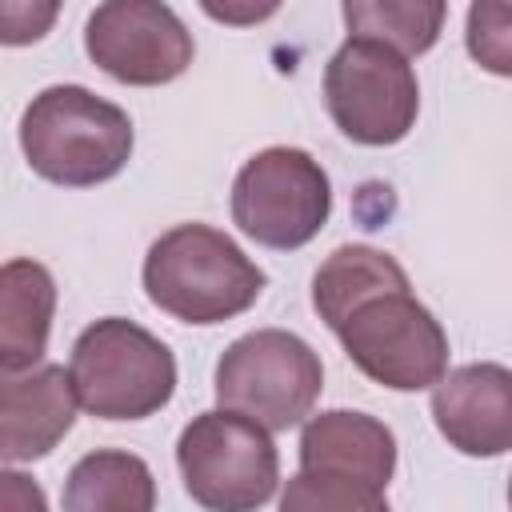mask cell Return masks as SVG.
I'll return each instance as SVG.
<instances>
[{"label":"cell","mask_w":512,"mask_h":512,"mask_svg":"<svg viewBox=\"0 0 512 512\" xmlns=\"http://www.w3.org/2000/svg\"><path fill=\"white\" fill-rule=\"evenodd\" d=\"M312 308L348 360L392 392H424L448 372V336L380 248L344 244L312 276Z\"/></svg>","instance_id":"obj_1"},{"label":"cell","mask_w":512,"mask_h":512,"mask_svg":"<svg viewBox=\"0 0 512 512\" xmlns=\"http://www.w3.org/2000/svg\"><path fill=\"white\" fill-rule=\"evenodd\" d=\"M396 436L384 420L328 408L300 428V472L280 492L284 512H384Z\"/></svg>","instance_id":"obj_2"},{"label":"cell","mask_w":512,"mask_h":512,"mask_svg":"<svg viewBox=\"0 0 512 512\" xmlns=\"http://www.w3.org/2000/svg\"><path fill=\"white\" fill-rule=\"evenodd\" d=\"M132 120L84 84H52L20 116V148L36 176L64 188H96L132 160Z\"/></svg>","instance_id":"obj_3"},{"label":"cell","mask_w":512,"mask_h":512,"mask_svg":"<svg viewBox=\"0 0 512 512\" xmlns=\"http://www.w3.org/2000/svg\"><path fill=\"white\" fill-rule=\"evenodd\" d=\"M148 300L180 324H224L248 312L268 276L220 228L176 224L144 256Z\"/></svg>","instance_id":"obj_4"},{"label":"cell","mask_w":512,"mask_h":512,"mask_svg":"<svg viewBox=\"0 0 512 512\" xmlns=\"http://www.w3.org/2000/svg\"><path fill=\"white\" fill-rule=\"evenodd\" d=\"M80 408L96 420H148L176 392L172 348L124 316L88 324L68 360Z\"/></svg>","instance_id":"obj_5"},{"label":"cell","mask_w":512,"mask_h":512,"mask_svg":"<svg viewBox=\"0 0 512 512\" xmlns=\"http://www.w3.org/2000/svg\"><path fill=\"white\" fill-rule=\"evenodd\" d=\"M184 492L212 512H252L276 496L280 456L272 428L232 408L200 412L176 440Z\"/></svg>","instance_id":"obj_6"},{"label":"cell","mask_w":512,"mask_h":512,"mask_svg":"<svg viewBox=\"0 0 512 512\" xmlns=\"http://www.w3.org/2000/svg\"><path fill=\"white\" fill-rule=\"evenodd\" d=\"M324 364L308 340L284 328H256L232 340L212 372L220 408L260 420L272 432L304 424L320 400Z\"/></svg>","instance_id":"obj_7"},{"label":"cell","mask_w":512,"mask_h":512,"mask_svg":"<svg viewBox=\"0 0 512 512\" xmlns=\"http://www.w3.org/2000/svg\"><path fill=\"white\" fill-rule=\"evenodd\" d=\"M332 216V180L304 148L272 144L232 180V224L276 252L304 248Z\"/></svg>","instance_id":"obj_8"},{"label":"cell","mask_w":512,"mask_h":512,"mask_svg":"<svg viewBox=\"0 0 512 512\" xmlns=\"http://www.w3.org/2000/svg\"><path fill=\"white\" fill-rule=\"evenodd\" d=\"M324 104L352 144L388 148L416 128L420 84L404 52L348 36L324 68Z\"/></svg>","instance_id":"obj_9"},{"label":"cell","mask_w":512,"mask_h":512,"mask_svg":"<svg viewBox=\"0 0 512 512\" xmlns=\"http://www.w3.org/2000/svg\"><path fill=\"white\" fill-rule=\"evenodd\" d=\"M84 52L104 76L156 88L188 72L196 44L164 0H100L84 24Z\"/></svg>","instance_id":"obj_10"},{"label":"cell","mask_w":512,"mask_h":512,"mask_svg":"<svg viewBox=\"0 0 512 512\" xmlns=\"http://www.w3.org/2000/svg\"><path fill=\"white\" fill-rule=\"evenodd\" d=\"M432 420L464 456L512 452V368L480 360L444 372L432 384Z\"/></svg>","instance_id":"obj_11"},{"label":"cell","mask_w":512,"mask_h":512,"mask_svg":"<svg viewBox=\"0 0 512 512\" xmlns=\"http://www.w3.org/2000/svg\"><path fill=\"white\" fill-rule=\"evenodd\" d=\"M76 384L60 364L4 372L0 380V456L4 464H32L48 456L76 424Z\"/></svg>","instance_id":"obj_12"},{"label":"cell","mask_w":512,"mask_h":512,"mask_svg":"<svg viewBox=\"0 0 512 512\" xmlns=\"http://www.w3.org/2000/svg\"><path fill=\"white\" fill-rule=\"evenodd\" d=\"M56 312V280L36 260H8L0 268V368L24 372L36 368Z\"/></svg>","instance_id":"obj_13"},{"label":"cell","mask_w":512,"mask_h":512,"mask_svg":"<svg viewBox=\"0 0 512 512\" xmlns=\"http://www.w3.org/2000/svg\"><path fill=\"white\" fill-rule=\"evenodd\" d=\"M68 512H152L156 480L152 468L120 448H96L80 456L64 484Z\"/></svg>","instance_id":"obj_14"},{"label":"cell","mask_w":512,"mask_h":512,"mask_svg":"<svg viewBox=\"0 0 512 512\" xmlns=\"http://www.w3.org/2000/svg\"><path fill=\"white\" fill-rule=\"evenodd\" d=\"M344 28L404 56L428 52L448 20V0H340Z\"/></svg>","instance_id":"obj_15"},{"label":"cell","mask_w":512,"mask_h":512,"mask_svg":"<svg viewBox=\"0 0 512 512\" xmlns=\"http://www.w3.org/2000/svg\"><path fill=\"white\" fill-rule=\"evenodd\" d=\"M464 44L484 72L512 80V0H472Z\"/></svg>","instance_id":"obj_16"},{"label":"cell","mask_w":512,"mask_h":512,"mask_svg":"<svg viewBox=\"0 0 512 512\" xmlns=\"http://www.w3.org/2000/svg\"><path fill=\"white\" fill-rule=\"evenodd\" d=\"M64 0H0V40L8 48L36 44L52 32Z\"/></svg>","instance_id":"obj_17"},{"label":"cell","mask_w":512,"mask_h":512,"mask_svg":"<svg viewBox=\"0 0 512 512\" xmlns=\"http://www.w3.org/2000/svg\"><path fill=\"white\" fill-rule=\"evenodd\" d=\"M208 20L224 28H256L280 12L284 0H196Z\"/></svg>","instance_id":"obj_18"},{"label":"cell","mask_w":512,"mask_h":512,"mask_svg":"<svg viewBox=\"0 0 512 512\" xmlns=\"http://www.w3.org/2000/svg\"><path fill=\"white\" fill-rule=\"evenodd\" d=\"M508 504H512V476H508Z\"/></svg>","instance_id":"obj_19"}]
</instances>
